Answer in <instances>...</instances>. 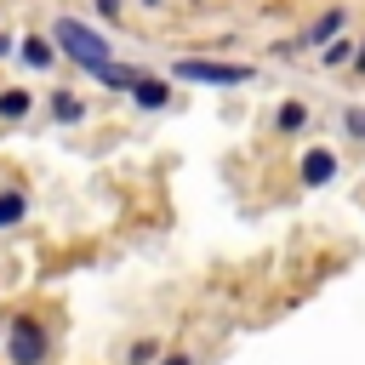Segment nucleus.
<instances>
[{"label":"nucleus","mask_w":365,"mask_h":365,"mask_svg":"<svg viewBox=\"0 0 365 365\" xmlns=\"http://www.w3.org/2000/svg\"><path fill=\"white\" fill-rule=\"evenodd\" d=\"M23 63L46 68V63H51V46H46V40H23Z\"/></svg>","instance_id":"obj_6"},{"label":"nucleus","mask_w":365,"mask_h":365,"mask_svg":"<svg viewBox=\"0 0 365 365\" xmlns=\"http://www.w3.org/2000/svg\"><path fill=\"white\" fill-rule=\"evenodd\" d=\"M331 171H336V160H331V154H325V148H319V154H308V160H302V182H325V177H331Z\"/></svg>","instance_id":"obj_5"},{"label":"nucleus","mask_w":365,"mask_h":365,"mask_svg":"<svg viewBox=\"0 0 365 365\" xmlns=\"http://www.w3.org/2000/svg\"><path fill=\"white\" fill-rule=\"evenodd\" d=\"M6 342H11V359H17V365H40V359H46V336H40L34 319H11V336H6Z\"/></svg>","instance_id":"obj_3"},{"label":"nucleus","mask_w":365,"mask_h":365,"mask_svg":"<svg viewBox=\"0 0 365 365\" xmlns=\"http://www.w3.org/2000/svg\"><path fill=\"white\" fill-rule=\"evenodd\" d=\"M23 217V194H0V228Z\"/></svg>","instance_id":"obj_8"},{"label":"nucleus","mask_w":365,"mask_h":365,"mask_svg":"<svg viewBox=\"0 0 365 365\" xmlns=\"http://www.w3.org/2000/svg\"><path fill=\"white\" fill-rule=\"evenodd\" d=\"M177 74H182V80H205V86H245V80H251L245 63H200V57H182Z\"/></svg>","instance_id":"obj_2"},{"label":"nucleus","mask_w":365,"mask_h":365,"mask_svg":"<svg viewBox=\"0 0 365 365\" xmlns=\"http://www.w3.org/2000/svg\"><path fill=\"white\" fill-rule=\"evenodd\" d=\"M125 86H131V97H137L143 108H160V103H165V86H160V80H137V74H131Z\"/></svg>","instance_id":"obj_4"},{"label":"nucleus","mask_w":365,"mask_h":365,"mask_svg":"<svg viewBox=\"0 0 365 365\" xmlns=\"http://www.w3.org/2000/svg\"><path fill=\"white\" fill-rule=\"evenodd\" d=\"M0 114H6V120L29 114V91H6V97H0Z\"/></svg>","instance_id":"obj_7"},{"label":"nucleus","mask_w":365,"mask_h":365,"mask_svg":"<svg viewBox=\"0 0 365 365\" xmlns=\"http://www.w3.org/2000/svg\"><path fill=\"white\" fill-rule=\"evenodd\" d=\"M165 365H188V359H182V354H171V359H165Z\"/></svg>","instance_id":"obj_9"},{"label":"nucleus","mask_w":365,"mask_h":365,"mask_svg":"<svg viewBox=\"0 0 365 365\" xmlns=\"http://www.w3.org/2000/svg\"><path fill=\"white\" fill-rule=\"evenodd\" d=\"M51 40L74 57V63H86L97 80H108V86H125L131 74H120L114 68V57H108V40L91 29V23H80V17H57V29H51Z\"/></svg>","instance_id":"obj_1"}]
</instances>
